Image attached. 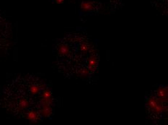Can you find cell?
Here are the masks:
<instances>
[{
    "label": "cell",
    "instance_id": "1",
    "mask_svg": "<svg viewBox=\"0 0 168 125\" xmlns=\"http://www.w3.org/2000/svg\"><path fill=\"white\" fill-rule=\"evenodd\" d=\"M63 1L64 0H56V3H62V2H63Z\"/></svg>",
    "mask_w": 168,
    "mask_h": 125
}]
</instances>
